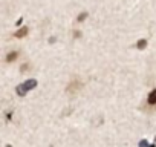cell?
<instances>
[{
	"mask_svg": "<svg viewBox=\"0 0 156 147\" xmlns=\"http://www.w3.org/2000/svg\"><path fill=\"white\" fill-rule=\"evenodd\" d=\"M145 45H147V41H145V40H141V41L138 43V46H139V48H144Z\"/></svg>",
	"mask_w": 156,
	"mask_h": 147,
	"instance_id": "5b68a950",
	"label": "cell"
},
{
	"mask_svg": "<svg viewBox=\"0 0 156 147\" xmlns=\"http://www.w3.org/2000/svg\"><path fill=\"white\" fill-rule=\"evenodd\" d=\"M86 17H87V14H86V13H83V14H80V16H78V20L81 22V20H84Z\"/></svg>",
	"mask_w": 156,
	"mask_h": 147,
	"instance_id": "277c9868",
	"label": "cell"
},
{
	"mask_svg": "<svg viewBox=\"0 0 156 147\" xmlns=\"http://www.w3.org/2000/svg\"><path fill=\"white\" fill-rule=\"evenodd\" d=\"M147 103L150 106H156V89H153L150 94H148V98H147Z\"/></svg>",
	"mask_w": 156,
	"mask_h": 147,
	"instance_id": "6da1fadb",
	"label": "cell"
},
{
	"mask_svg": "<svg viewBox=\"0 0 156 147\" xmlns=\"http://www.w3.org/2000/svg\"><path fill=\"white\" fill-rule=\"evenodd\" d=\"M28 34V28H22L20 31H17L16 34H14V37H19V38H22V37H25Z\"/></svg>",
	"mask_w": 156,
	"mask_h": 147,
	"instance_id": "7a4b0ae2",
	"label": "cell"
},
{
	"mask_svg": "<svg viewBox=\"0 0 156 147\" xmlns=\"http://www.w3.org/2000/svg\"><path fill=\"white\" fill-rule=\"evenodd\" d=\"M16 57H17V52H14V54H9V55H8V61H11V60H14Z\"/></svg>",
	"mask_w": 156,
	"mask_h": 147,
	"instance_id": "3957f363",
	"label": "cell"
}]
</instances>
